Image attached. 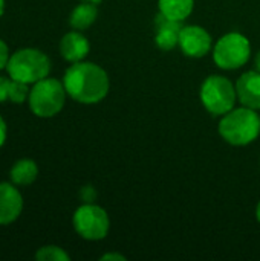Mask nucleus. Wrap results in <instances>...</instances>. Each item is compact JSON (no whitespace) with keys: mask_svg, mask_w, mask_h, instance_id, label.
Returning <instances> with one entry per match:
<instances>
[{"mask_svg":"<svg viewBox=\"0 0 260 261\" xmlns=\"http://www.w3.org/2000/svg\"><path fill=\"white\" fill-rule=\"evenodd\" d=\"M67 95L81 104H97L103 101L110 87L106 70L89 61L72 63L63 78Z\"/></svg>","mask_w":260,"mask_h":261,"instance_id":"1","label":"nucleus"},{"mask_svg":"<svg viewBox=\"0 0 260 261\" xmlns=\"http://www.w3.org/2000/svg\"><path fill=\"white\" fill-rule=\"evenodd\" d=\"M260 133V116L248 107L233 109L219 122V135L231 145L244 147L256 141Z\"/></svg>","mask_w":260,"mask_h":261,"instance_id":"2","label":"nucleus"},{"mask_svg":"<svg viewBox=\"0 0 260 261\" xmlns=\"http://www.w3.org/2000/svg\"><path fill=\"white\" fill-rule=\"evenodd\" d=\"M6 70L12 80L26 84H35L37 81L49 76L51 60L44 52L38 49L25 47L11 54Z\"/></svg>","mask_w":260,"mask_h":261,"instance_id":"3","label":"nucleus"},{"mask_svg":"<svg viewBox=\"0 0 260 261\" xmlns=\"http://www.w3.org/2000/svg\"><path fill=\"white\" fill-rule=\"evenodd\" d=\"M66 89L57 78H43L32 84L28 104L31 112L38 118H52L61 112L66 102Z\"/></svg>","mask_w":260,"mask_h":261,"instance_id":"4","label":"nucleus"},{"mask_svg":"<svg viewBox=\"0 0 260 261\" xmlns=\"http://www.w3.org/2000/svg\"><path fill=\"white\" fill-rule=\"evenodd\" d=\"M238 99L233 83L221 75H210L201 86V101L215 116H224L234 109Z\"/></svg>","mask_w":260,"mask_h":261,"instance_id":"5","label":"nucleus"},{"mask_svg":"<svg viewBox=\"0 0 260 261\" xmlns=\"http://www.w3.org/2000/svg\"><path fill=\"white\" fill-rule=\"evenodd\" d=\"M250 54L251 46L248 38L239 32H230L221 37L215 44L213 60L221 69L234 70L248 61Z\"/></svg>","mask_w":260,"mask_h":261,"instance_id":"6","label":"nucleus"},{"mask_svg":"<svg viewBox=\"0 0 260 261\" xmlns=\"http://www.w3.org/2000/svg\"><path fill=\"white\" fill-rule=\"evenodd\" d=\"M74 228L84 240L98 242L107 236L110 220L104 208L95 203H83L74 214Z\"/></svg>","mask_w":260,"mask_h":261,"instance_id":"7","label":"nucleus"},{"mask_svg":"<svg viewBox=\"0 0 260 261\" xmlns=\"http://www.w3.org/2000/svg\"><path fill=\"white\" fill-rule=\"evenodd\" d=\"M211 44V35L202 26H182L178 46L187 57L202 58L210 52Z\"/></svg>","mask_w":260,"mask_h":261,"instance_id":"8","label":"nucleus"},{"mask_svg":"<svg viewBox=\"0 0 260 261\" xmlns=\"http://www.w3.org/2000/svg\"><path fill=\"white\" fill-rule=\"evenodd\" d=\"M23 210V197L20 191L8 182L0 184V226L11 225L18 219Z\"/></svg>","mask_w":260,"mask_h":261,"instance_id":"9","label":"nucleus"},{"mask_svg":"<svg viewBox=\"0 0 260 261\" xmlns=\"http://www.w3.org/2000/svg\"><path fill=\"white\" fill-rule=\"evenodd\" d=\"M236 93L242 106L257 110L260 109V72L248 70L241 75L236 83Z\"/></svg>","mask_w":260,"mask_h":261,"instance_id":"10","label":"nucleus"},{"mask_svg":"<svg viewBox=\"0 0 260 261\" xmlns=\"http://www.w3.org/2000/svg\"><path fill=\"white\" fill-rule=\"evenodd\" d=\"M90 50L89 40L80 31L67 32L60 41V54L69 63L83 61Z\"/></svg>","mask_w":260,"mask_h":261,"instance_id":"11","label":"nucleus"},{"mask_svg":"<svg viewBox=\"0 0 260 261\" xmlns=\"http://www.w3.org/2000/svg\"><path fill=\"white\" fill-rule=\"evenodd\" d=\"M182 21H175L167 17H164L161 12L158 14L155 24H156V34H155V43L162 50H170L179 44V35L182 29Z\"/></svg>","mask_w":260,"mask_h":261,"instance_id":"12","label":"nucleus"},{"mask_svg":"<svg viewBox=\"0 0 260 261\" xmlns=\"http://www.w3.org/2000/svg\"><path fill=\"white\" fill-rule=\"evenodd\" d=\"M97 15H98L97 3L83 2L78 6H75L74 11L70 12L69 23L75 31H84L89 26H92V23L97 20Z\"/></svg>","mask_w":260,"mask_h":261,"instance_id":"13","label":"nucleus"},{"mask_svg":"<svg viewBox=\"0 0 260 261\" xmlns=\"http://www.w3.org/2000/svg\"><path fill=\"white\" fill-rule=\"evenodd\" d=\"M159 12L175 21H184L193 11L195 0H158Z\"/></svg>","mask_w":260,"mask_h":261,"instance_id":"14","label":"nucleus"},{"mask_svg":"<svg viewBox=\"0 0 260 261\" xmlns=\"http://www.w3.org/2000/svg\"><path fill=\"white\" fill-rule=\"evenodd\" d=\"M9 176L15 185H31L38 176V167L32 159H20L12 165Z\"/></svg>","mask_w":260,"mask_h":261,"instance_id":"15","label":"nucleus"},{"mask_svg":"<svg viewBox=\"0 0 260 261\" xmlns=\"http://www.w3.org/2000/svg\"><path fill=\"white\" fill-rule=\"evenodd\" d=\"M35 258L38 261H69L70 257L69 254L61 249L60 246H54V245H49V246H43L37 251L35 254Z\"/></svg>","mask_w":260,"mask_h":261,"instance_id":"16","label":"nucleus"},{"mask_svg":"<svg viewBox=\"0 0 260 261\" xmlns=\"http://www.w3.org/2000/svg\"><path fill=\"white\" fill-rule=\"evenodd\" d=\"M80 199L84 202V203H93L95 199H97V191L93 187L90 185H86L80 190Z\"/></svg>","mask_w":260,"mask_h":261,"instance_id":"17","label":"nucleus"},{"mask_svg":"<svg viewBox=\"0 0 260 261\" xmlns=\"http://www.w3.org/2000/svg\"><path fill=\"white\" fill-rule=\"evenodd\" d=\"M11 76H0V104L8 101V92H9Z\"/></svg>","mask_w":260,"mask_h":261,"instance_id":"18","label":"nucleus"},{"mask_svg":"<svg viewBox=\"0 0 260 261\" xmlns=\"http://www.w3.org/2000/svg\"><path fill=\"white\" fill-rule=\"evenodd\" d=\"M9 57H11L9 47H8V44L0 38V70H2V69H6L8 61H9Z\"/></svg>","mask_w":260,"mask_h":261,"instance_id":"19","label":"nucleus"},{"mask_svg":"<svg viewBox=\"0 0 260 261\" xmlns=\"http://www.w3.org/2000/svg\"><path fill=\"white\" fill-rule=\"evenodd\" d=\"M6 133H8V127H6V122H5V119L0 116V147L5 144V141H6Z\"/></svg>","mask_w":260,"mask_h":261,"instance_id":"20","label":"nucleus"},{"mask_svg":"<svg viewBox=\"0 0 260 261\" xmlns=\"http://www.w3.org/2000/svg\"><path fill=\"white\" fill-rule=\"evenodd\" d=\"M101 260L103 261H106V260L126 261V257H124V255H121V254H106V255H103V257H101Z\"/></svg>","mask_w":260,"mask_h":261,"instance_id":"21","label":"nucleus"},{"mask_svg":"<svg viewBox=\"0 0 260 261\" xmlns=\"http://www.w3.org/2000/svg\"><path fill=\"white\" fill-rule=\"evenodd\" d=\"M256 70L260 72V50L257 52V55H256Z\"/></svg>","mask_w":260,"mask_h":261,"instance_id":"22","label":"nucleus"},{"mask_svg":"<svg viewBox=\"0 0 260 261\" xmlns=\"http://www.w3.org/2000/svg\"><path fill=\"white\" fill-rule=\"evenodd\" d=\"M5 12V0H0V17L3 15Z\"/></svg>","mask_w":260,"mask_h":261,"instance_id":"23","label":"nucleus"},{"mask_svg":"<svg viewBox=\"0 0 260 261\" xmlns=\"http://www.w3.org/2000/svg\"><path fill=\"white\" fill-rule=\"evenodd\" d=\"M256 217H257V220H259L260 223V202L257 203V208H256Z\"/></svg>","mask_w":260,"mask_h":261,"instance_id":"24","label":"nucleus"},{"mask_svg":"<svg viewBox=\"0 0 260 261\" xmlns=\"http://www.w3.org/2000/svg\"><path fill=\"white\" fill-rule=\"evenodd\" d=\"M83 2H93V3H97V5H98V3H100L101 0H83Z\"/></svg>","mask_w":260,"mask_h":261,"instance_id":"25","label":"nucleus"}]
</instances>
